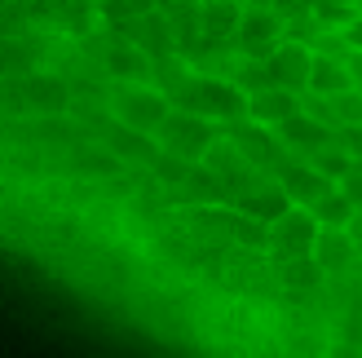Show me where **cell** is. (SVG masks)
<instances>
[{"mask_svg": "<svg viewBox=\"0 0 362 358\" xmlns=\"http://www.w3.org/2000/svg\"><path fill=\"white\" fill-rule=\"evenodd\" d=\"M111 111L119 124H129L137 133H151L164 124V115L173 111V102L159 93L155 84H119L115 98H111Z\"/></svg>", "mask_w": 362, "mask_h": 358, "instance_id": "cell-3", "label": "cell"}, {"mask_svg": "<svg viewBox=\"0 0 362 358\" xmlns=\"http://www.w3.org/2000/svg\"><path fill=\"white\" fill-rule=\"evenodd\" d=\"M106 146L111 151H119V155H129V159H155V142L146 137V133H137V129H129V124H115V129H106Z\"/></svg>", "mask_w": 362, "mask_h": 358, "instance_id": "cell-4", "label": "cell"}, {"mask_svg": "<svg viewBox=\"0 0 362 358\" xmlns=\"http://www.w3.org/2000/svg\"><path fill=\"white\" fill-rule=\"evenodd\" d=\"M269 76H274L279 84H287V80L300 84V80H305V53H300V49H283L279 58L269 62Z\"/></svg>", "mask_w": 362, "mask_h": 358, "instance_id": "cell-5", "label": "cell"}, {"mask_svg": "<svg viewBox=\"0 0 362 358\" xmlns=\"http://www.w3.org/2000/svg\"><path fill=\"white\" fill-rule=\"evenodd\" d=\"M216 142V124L194 115V111H181V106H173V111L164 115V124L155 129V146L164 155H177L186 159V164H199Z\"/></svg>", "mask_w": 362, "mask_h": 358, "instance_id": "cell-2", "label": "cell"}, {"mask_svg": "<svg viewBox=\"0 0 362 358\" xmlns=\"http://www.w3.org/2000/svg\"><path fill=\"white\" fill-rule=\"evenodd\" d=\"M173 106L194 111V115H204V120H234V115L247 111L243 93L230 80H221V76H199V71H190L186 84L173 93Z\"/></svg>", "mask_w": 362, "mask_h": 358, "instance_id": "cell-1", "label": "cell"}, {"mask_svg": "<svg viewBox=\"0 0 362 358\" xmlns=\"http://www.w3.org/2000/svg\"><path fill=\"white\" fill-rule=\"evenodd\" d=\"M247 115L252 120H279V115H287V98L283 93H252L247 98Z\"/></svg>", "mask_w": 362, "mask_h": 358, "instance_id": "cell-7", "label": "cell"}, {"mask_svg": "<svg viewBox=\"0 0 362 358\" xmlns=\"http://www.w3.org/2000/svg\"><path fill=\"white\" fill-rule=\"evenodd\" d=\"M234 208H239L243 217H279L283 200H279V195H239Z\"/></svg>", "mask_w": 362, "mask_h": 358, "instance_id": "cell-6", "label": "cell"}]
</instances>
